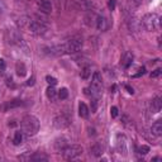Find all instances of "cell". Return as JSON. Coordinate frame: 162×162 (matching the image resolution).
Segmentation results:
<instances>
[{"label": "cell", "instance_id": "1", "mask_svg": "<svg viewBox=\"0 0 162 162\" xmlns=\"http://www.w3.org/2000/svg\"><path fill=\"white\" fill-rule=\"evenodd\" d=\"M20 127L23 134H25L27 137H32L39 130V120L34 115H25L20 122Z\"/></svg>", "mask_w": 162, "mask_h": 162}, {"label": "cell", "instance_id": "2", "mask_svg": "<svg viewBox=\"0 0 162 162\" xmlns=\"http://www.w3.org/2000/svg\"><path fill=\"white\" fill-rule=\"evenodd\" d=\"M141 24L144 27L146 30L148 32H155V30L160 29V17L155 13L146 14L141 20Z\"/></svg>", "mask_w": 162, "mask_h": 162}, {"label": "cell", "instance_id": "3", "mask_svg": "<svg viewBox=\"0 0 162 162\" xmlns=\"http://www.w3.org/2000/svg\"><path fill=\"white\" fill-rule=\"evenodd\" d=\"M82 147L79 144H70V146H66L63 149H62V155H63V158L67 160V161H71V160H75L82 153Z\"/></svg>", "mask_w": 162, "mask_h": 162}, {"label": "cell", "instance_id": "4", "mask_svg": "<svg viewBox=\"0 0 162 162\" xmlns=\"http://www.w3.org/2000/svg\"><path fill=\"white\" fill-rule=\"evenodd\" d=\"M28 28L33 34H44L47 30V25L44 24L43 20L32 19V20H28Z\"/></svg>", "mask_w": 162, "mask_h": 162}, {"label": "cell", "instance_id": "5", "mask_svg": "<svg viewBox=\"0 0 162 162\" xmlns=\"http://www.w3.org/2000/svg\"><path fill=\"white\" fill-rule=\"evenodd\" d=\"M63 47H65V52H66V55L68 53H75L81 49L82 47V39H80V38H72V39L67 41L66 43H63Z\"/></svg>", "mask_w": 162, "mask_h": 162}, {"label": "cell", "instance_id": "6", "mask_svg": "<svg viewBox=\"0 0 162 162\" xmlns=\"http://www.w3.org/2000/svg\"><path fill=\"white\" fill-rule=\"evenodd\" d=\"M103 89V80H101V75L99 72H94L92 75V79H91V85H90V90H91V94L94 95H98Z\"/></svg>", "mask_w": 162, "mask_h": 162}, {"label": "cell", "instance_id": "7", "mask_svg": "<svg viewBox=\"0 0 162 162\" xmlns=\"http://www.w3.org/2000/svg\"><path fill=\"white\" fill-rule=\"evenodd\" d=\"M53 125L56 127L57 129H65L67 128L68 125H70V118L67 117V115H57V117L53 119Z\"/></svg>", "mask_w": 162, "mask_h": 162}, {"label": "cell", "instance_id": "8", "mask_svg": "<svg viewBox=\"0 0 162 162\" xmlns=\"http://www.w3.org/2000/svg\"><path fill=\"white\" fill-rule=\"evenodd\" d=\"M117 149L120 155H127L128 152V146H127V137L124 134H118L117 137Z\"/></svg>", "mask_w": 162, "mask_h": 162}, {"label": "cell", "instance_id": "9", "mask_svg": "<svg viewBox=\"0 0 162 162\" xmlns=\"http://www.w3.org/2000/svg\"><path fill=\"white\" fill-rule=\"evenodd\" d=\"M46 53L49 56H62V55H66L65 52V47L63 44H57V46H52V47H46Z\"/></svg>", "mask_w": 162, "mask_h": 162}, {"label": "cell", "instance_id": "10", "mask_svg": "<svg viewBox=\"0 0 162 162\" xmlns=\"http://www.w3.org/2000/svg\"><path fill=\"white\" fill-rule=\"evenodd\" d=\"M38 9L43 14H49L52 11L51 0H39V1H38Z\"/></svg>", "mask_w": 162, "mask_h": 162}, {"label": "cell", "instance_id": "11", "mask_svg": "<svg viewBox=\"0 0 162 162\" xmlns=\"http://www.w3.org/2000/svg\"><path fill=\"white\" fill-rule=\"evenodd\" d=\"M95 25H96V28H98L99 30H101V32H104V30H106L108 28H109L108 19L105 17H101V15H98V17H96Z\"/></svg>", "mask_w": 162, "mask_h": 162}, {"label": "cell", "instance_id": "12", "mask_svg": "<svg viewBox=\"0 0 162 162\" xmlns=\"http://www.w3.org/2000/svg\"><path fill=\"white\" fill-rule=\"evenodd\" d=\"M133 62V55L132 52H125L120 58V66L123 68H128Z\"/></svg>", "mask_w": 162, "mask_h": 162}, {"label": "cell", "instance_id": "13", "mask_svg": "<svg viewBox=\"0 0 162 162\" xmlns=\"http://www.w3.org/2000/svg\"><path fill=\"white\" fill-rule=\"evenodd\" d=\"M161 108H162V100L161 98H155L151 103V111L153 114H157L161 111Z\"/></svg>", "mask_w": 162, "mask_h": 162}, {"label": "cell", "instance_id": "14", "mask_svg": "<svg viewBox=\"0 0 162 162\" xmlns=\"http://www.w3.org/2000/svg\"><path fill=\"white\" fill-rule=\"evenodd\" d=\"M151 132H152V134H155L156 137L162 136V120H157L153 123L151 127Z\"/></svg>", "mask_w": 162, "mask_h": 162}, {"label": "cell", "instance_id": "15", "mask_svg": "<svg viewBox=\"0 0 162 162\" xmlns=\"http://www.w3.org/2000/svg\"><path fill=\"white\" fill-rule=\"evenodd\" d=\"M103 152H104V147H103L101 143H95V144L91 147V149H90V153H91L92 156H95V157L101 156Z\"/></svg>", "mask_w": 162, "mask_h": 162}, {"label": "cell", "instance_id": "16", "mask_svg": "<svg viewBox=\"0 0 162 162\" xmlns=\"http://www.w3.org/2000/svg\"><path fill=\"white\" fill-rule=\"evenodd\" d=\"M89 114H90V110H89L87 105L85 103H80L79 104V115L81 118H87Z\"/></svg>", "mask_w": 162, "mask_h": 162}, {"label": "cell", "instance_id": "17", "mask_svg": "<svg viewBox=\"0 0 162 162\" xmlns=\"http://www.w3.org/2000/svg\"><path fill=\"white\" fill-rule=\"evenodd\" d=\"M47 160H48V157L39 152L32 153V156H30V161H47Z\"/></svg>", "mask_w": 162, "mask_h": 162}, {"label": "cell", "instance_id": "18", "mask_svg": "<svg viewBox=\"0 0 162 162\" xmlns=\"http://www.w3.org/2000/svg\"><path fill=\"white\" fill-rule=\"evenodd\" d=\"M19 105H22V101H20V100H13V101L6 103L5 105H3L1 109H3V110H6V109H11V108H17V106H19Z\"/></svg>", "mask_w": 162, "mask_h": 162}, {"label": "cell", "instance_id": "19", "mask_svg": "<svg viewBox=\"0 0 162 162\" xmlns=\"http://www.w3.org/2000/svg\"><path fill=\"white\" fill-rule=\"evenodd\" d=\"M46 94H47V98L51 99V100H55L56 99V95H57V91L53 85H51V86H48V89L46 90Z\"/></svg>", "mask_w": 162, "mask_h": 162}, {"label": "cell", "instance_id": "20", "mask_svg": "<svg viewBox=\"0 0 162 162\" xmlns=\"http://www.w3.org/2000/svg\"><path fill=\"white\" fill-rule=\"evenodd\" d=\"M22 141H23V132H15V134H14V139H13L14 144H15V146H19V144L22 143Z\"/></svg>", "mask_w": 162, "mask_h": 162}, {"label": "cell", "instance_id": "21", "mask_svg": "<svg viewBox=\"0 0 162 162\" xmlns=\"http://www.w3.org/2000/svg\"><path fill=\"white\" fill-rule=\"evenodd\" d=\"M90 75H91V68L89 66L84 67L82 71H81V77H82L84 80H87L89 77H90Z\"/></svg>", "mask_w": 162, "mask_h": 162}, {"label": "cell", "instance_id": "22", "mask_svg": "<svg viewBox=\"0 0 162 162\" xmlns=\"http://www.w3.org/2000/svg\"><path fill=\"white\" fill-rule=\"evenodd\" d=\"M17 74H18L19 76H25L27 70H25L24 63H18V65H17Z\"/></svg>", "mask_w": 162, "mask_h": 162}, {"label": "cell", "instance_id": "23", "mask_svg": "<svg viewBox=\"0 0 162 162\" xmlns=\"http://www.w3.org/2000/svg\"><path fill=\"white\" fill-rule=\"evenodd\" d=\"M68 96V91H67V89H61V90L58 91V98L61 99V100H63V99H66Z\"/></svg>", "mask_w": 162, "mask_h": 162}, {"label": "cell", "instance_id": "24", "mask_svg": "<svg viewBox=\"0 0 162 162\" xmlns=\"http://www.w3.org/2000/svg\"><path fill=\"white\" fill-rule=\"evenodd\" d=\"M81 5H82L84 8H86V9H90V8L92 6V3L91 0H80Z\"/></svg>", "mask_w": 162, "mask_h": 162}, {"label": "cell", "instance_id": "25", "mask_svg": "<svg viewBox=\"0 0 162 162\" xmlns=\"http://www.w3.org/2000/svg\"><path fill=\"white\" fill-rule=\"evenodd\" d=\"M30 156H32V153H30V152H25L24 155L19 156L18 158L20 160V161H30Z\"/></svg>", "mask_w": 162, "mask_h": 162}, {"label": "cell", "instance_id": "26", "mask_svg": "<svg viewBox=\"0 0 162 162\" xmlns=\"http://www.w3.org/2000/svg\"><path fill=\"white\" fill-rule=\"evenodd\" d=\"M96 109H98V99H92L91 101V113H95Z\"/></svg>", "mask_w": 162, "mask_h": 162}, {"label": "cell", "instance_id": "27", "mask_svg": "<svg viewBox=\"0 0 162 162\" xmlns=\"http://www.w3.org/2000/svg\"><path fill=\"white\" fill-rule=\"evenodd\" d=\"M46 80H47V82L49 84V85H53V86H55V85L57 84V80L55 79V77H52V76H46Z\"/></svg>", "mask_w": 162, "mask_h": 162}, {"label": "cell", "instance_id": "28", "mask_svg": "<svg viewBox=\"0 0 162 162\" xmlns=\"http://www.w3.org/2000/svg\"><path fill=\"white\" fill-rule=\"evenodd\" d=\"M108 6H109L110 10H114L115 6H117V1L115 0H108Z\"/></svg>", "mask_w": 162, "mask_h": 162}, {"label": "cell", "instance_id": "29", "mask_svg": "<svg viewBox=\"0 0 162 162\" xmlns=\"http://www.w3.org/2000/svg\"><path fill=\"white\" fill-rule=\"evenodd\" d=\"M162 74V70H161V68H156V70L155 71H153L152 72V74H151V77L152 79H155V77H158V76Z\"/></svg>", "mask_w": 162, "mask_h": 162}, {"label": "cell", "instance_id": "30", "mask_svg": "<svg viewBox=\"0 0 162 162\" xmlns=\"http://www.w3.org/2000/svg\"><path fill=\"white\" fill-rule=\"evenodd\" d=\"M110 114L113 118H117L118 117V108L117 106H111L110 108Z\"/></svg>", "mask_w": 162, "mask_h": 162}, {"label": "cell", "instance_id": "31", "mask_svg": "<svg viewBox=\"0 0 162 162\" xmlns=\"http://www.w3.org/2000/svg\"><path fill=\"white\" fill-rule=\"evenodd\" d=\"M129 1V4L132 6H134V8H137V6H139L141 5V3H142V0H128Z\"/></svg>", "mask_w": 162, "mask_h": 162}, {"label": "cell", "instance_id": "32", "mask_svg": "<svg viewBox=\"0 0 162 162\" xmlns=\"http://www.w3.org/2000/svg\"><path fill=\"white\" fill-rule=\"evenodd\" d=\"M149 152V147L148 146H142V147L139 148V153L141 155H146V153Z\"/></svg>", "mask_w": 162, "mask_h": 162}, {"label": "cell", "instance_id": "33", "mask_svg": "<svg viewBox=\"0 0 162 162\" xmlns=\"http://www.w3.org/2000/svg\"><path fill=\"white\" fill-rule=\"evenodd\" d=\"M138 71H139V72H138V74H136V75H133V77H139L141 75H144V72H146V68H144V67H141Z\"/></svg>", "mask_w": 162, "mask_h": 162}, {"label": "cell", "instance_id": "34", "mask_svg": "<svg viewBox=\"0 0 162 162\" xmlns=\"http://www.w3.org/2000/svg\"><path fill=\"white\" fill-rule=\"evenodd\" d=\"M122 122L124 123V124H127V123L129 122V117H128V115H123V118H122Z\"/></svg>", "mask_w": 162, "mask_h": 162}, {"label": "cell", "instance_id": "35", "mask_svg": "<svg viewBox=\"0 0 162 162\" xmlns=\"http://www.w3.org/2000/svg\"><path fill=\"white\" fill-rule=\"evenodd\" d=\"M125 89L128 90V92L129 94H134V90H133V87H130L129 85H125Z\"/></svg>", "mask_w": 162, "mask_h": 162}, {"label": "cell", "instance_id": "36", "mask_svg": "<svg viewBox=\"0 0 162 162\" xmlns=\"http://www.w3.org/2000/svg\"><path fill=\"white\" fill-rule=\"evenodd\" d=\"M34 84V77L32 76V77H30L28 81H27V85H33Z\"/></svg>", "mask_w": 162, "mask_h": 162}, {"label": "cell", "instance_id": "37", "mask_svg": "<svg viewBox=\"0 0 162 162\" xmlns=\"http://www.w3.org/2000/svg\"><path fill=\"white\" fill-rule=\"evenodd\" d=\"M0 68H5V62L3 58H0Z\"/></svg>", "mask_w": 162, "mask_h": 162}, {"label": "cell", "instance_id": "38", "mask_svg": "<svg viewBox=\"0 0 162 162\" xmlns=\"http://www.w3.org/2000/svg\"><path fill=\"white\" fill-rule=\"evenodd\" d=\"M110 90H111V92H115V90H117V86H115V85H113V86L110 87Z\"/></svg>", "mask_w": 162, "mask_h": 162}]
</instances>
